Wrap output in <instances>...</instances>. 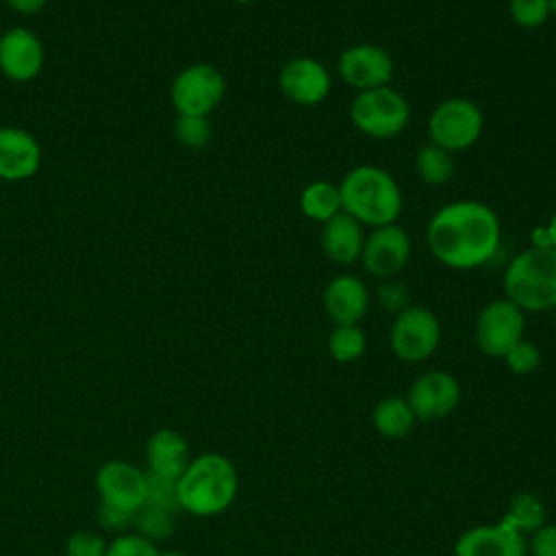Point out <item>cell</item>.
I'll return each mask as SVG.
<instances>
[{
	"mask_svg": "<svg viewBox=\"0 0 556 556\" xmlns=\"http://www.w3.org/2000/svg\"><path fill=\"white\" fill-rule=\"evenodd\" d=\"M432 256L450 269H476L486 265L502 243L497 213L478 200H456L441 206L426 226Z\"/></svg>",
	"mask_w": 556,
	"mask_h": 556,
	"instance_id": "obj_1",
	"label": "cell"
},
{
	"mask_svg": "<svg viewBox=\"0 0 556 556\" xmlns=\"http://www.w3.org/2000/svg\"><path fill=\"white\" fill-rule=\"evenodd\" d=\"M341 211L358 224L380 228L397 224L402 215V189L397 180L378 165H356L339 182Z\"/></svg>",
	"mask_w": 556,
	"mask_h": 556,
	"instance_id": "obj_2",
	"label": "cell"
},
{
	"mask_svg": "<svg viewBox=\"0 0 556 556\" xmlns=\"http://www.w3.org/2000/svg\"><path fill=\"white\" fill-rule=\"evenodd\" d=\"M239 491V473L230 458L206 452L189 460L178 478L180 510L195 517H213L230 508Z\"/></svg>",
	"mask_w": 556,
	"mask_h": 556,
	"instance_id": "obj_3",
	"label": "cell"
},
{
	"mask_svg": "<svg viewBox=\"0 0 556 556\" xmlns=\"http://www.w3.org/2000/svg\"><path fill=\"white\" fill-rule=\"evenodd\" d=\"M504 298L523 313L556 308V250L526 248L506 267Z\"/></svg>",
	"mask_w": 556,
	"mask_h": 556,
	"instance_id": "obj_4",
	"label": "cell"
},
{
	"mask_svg": "<svg viewBox=\"0 0 556 556\" xmlns=\"http://www.w3.org/2000/svg\"><path fill=\"white\" fill-rule=\"evenodd\" d=\"M410 119L408 100L391 85L358 91L350 104V122L371 139L397 137Z\"/></svg>",
	"mask_w": 556,
	"mask_h": 556,
	"instance_id": "obj_5",
	"label": "cell"
},
{
	"mask_svg": "<svg viewBox=\"0 0 556 556\" xmlns=\"http://www.w3.org/2000/svg\"><path fill=\"white\" fill-rule=\"evenodd\" d=\"M482 128L484 115L480 106L463 96H454L439 102L428 119L430 143L452 154L469 150L480 139Z\"/></svg>",
	"mask_w": 556,
	"mask_h": 556,
	"instance_id": "obj_6",
	"label": "cell"
},
{
	"mask_svg": "<svg viewBox=\"0 0 556 556\" xmlns=\"http://www.w3.org/2000/svg\"><path fill=\"white\" fill-rule=\"evenodd\" d=\"M389 343L400 361L424 363L441 343V321L430 308L408 304L395 315L389 330Z\"/></svg>",
	"mask_w": 556,
	"mask_h": 556,
	"instance_id": "obj_7",
	"label": "cell"
},
{
	"mask_svg": "<svg viewBox=\"0 0 556 556\" xmlns=\"http://www.w3.org/2000/svg\"><path fill=\"white\" fill-rule=\"evenodd\" d=\"M526 313L506 298L484 304L476 319V345L491 358H504L506 352L523 339Z\"/></svg>",
	"mask_w": 556,
	"mask_h": 556,
	"instance_id": "obj_8",
	"label": "cell"
},
{
	"mask_svg": "<svg viewBox=\"0 0 556 556\" xmlns=\"http://www.w3.org/2000/svg\"><path fill=\"white\" fill-rule=\"evenodd\" d=\"M226 93L222 72L208 63H193L185 67L172 83V102L178 115L208 117Z\"/></svg>",
	"mask_w": 556,
	"mask_h": 556,
	"instance_id": "obj_9",
	"label": "cell"
},
{
	"mask_svg": "<svg viewBox=\"0 0 556 556\" xmlns=\"http://www.w3.org/2000/svg\"><path fill=\"white\" fill-rule=\"evenodd\" d=\"M404 397L417 421H439L456 410L460 402V384L452 374L432 369L417 376Z\"/></svg>",
	"mask_w": 556,
	"mask_h": 556,
	"instance_id": "obj_10",
	"label": "cell"
},
{
	"mask_svg": "<svg viewBox=\"0 0 556 556\" xmlns=\"http://www.w3.org/2000/svg\"><path fill=\"white\" fill-rule=\"evenodd\" d=\"M337 70L345 85L354 87L356 91H367L389 85L395 65L382 46L354 43L339 54Z\"/></svg>",
	"mask_w": 556,
	"mask_h": 556,
	"instance_id": "obj_11",
	"label": "cell"
},
{
	"mask_svg": "<svg viewBox=\"0 0 556 556\" xmlns=\"http://www.w3.org/2000/svg\"><path fill=\"white\" fill-rule=\"evenodd\" d=\"M410 258V239L397 224L371 228L365 235L361 263L367 274L376 278H393L400 274Z\"/></svg>",
	"mask_w": 556,
	"mask_h": 556,
	"instance_id": "obj_12",
	"label": "cell"
},
{
	"mask_svg": "<svg viewBox=\"0 0 556 556\" xmlns=\"http://www.w3.org/2000/svg\"><path fill=\"white\" fill-rule=\"evenodd\" d=\"M96 491L102 504L135 513L146 502V471L128 460H109L96 473Z\"/></svg>",
	"mask_w": 556,
	"mask_h": 556,
	"instance_id": "obj_13",
	"label": "cell"
},
{
	"mask_svg": "<svg viewBox=\"0 0 556 556\" xmlns=\"http://www.w3.org/2000/svg\"><path fill=\"white\" fill-rule=\"evenodd\" d=\"M278 87L287 100L300 106H315L328 98L332 78L317 59L295 56L280 67Z\"/></svg>",
	"mask_w": 556,
	"mask_h": 556,
	"instance_id": "obj_14",
	"label": "cell"
},
{
	"mask_svg": "<svg viewBox=\"0 0 556 556\" xmlns=\"http://www.w3.org/2000/svg\"><path fill=\"white\" fill-rule=\"evenodd\" d=\"M454 556H528V536L504 521L476 526L456 539Z\"/></svg>",
	"mask_w": 556,
	"mask_h": 556,
	"instance_id": "obj_15",
	"label": "cell"
},
{
	"mask_svg": "<svg viewBox=\"0 0 556 556\" xmlns=\"http://www.w3.org/2000/svg\"><path fill=\"white\" fill-rule=\"evenodd\" d=\"M321 304L334 326L358 324L369 308V291L361 278L339 274L324 287Z\"/></svg>",
	"mask_w": 556,
	"mask_h": 556,
	"instance_id": "obj_16",
	"label": "cell"
},
{
	"mask_svg": "<svg viewBox=\"0 0 556 556\" xmlns=\"http://www.w3.org/2000/svg\"><path fill=\"white\" fill-rule=\"evenodd\" d=\"M43 65L41 41L24 28L7 30L0 37V70L17 83H26L39 74Z\"/></svg>",
	"mask_w": 556,
	"mask_h": 556,
	"instance_id": "obj_17",
	"label": "cell"
},
{
	"mask_svg": "<svg viewBox=\"0 0 556 556\" xmlns=\"http://www.w3.org/2000/svg\"><path fill=\"white\" fill-rule=\"evenodd\" d=\"M41 150L33 135L22 128H0V178L24 180L39 167Z\"/></svg>",
	"mask_w": 556,
	"mask_h": 556,
	"instance_id": "obj_18",
	"label": "cell"
},
{
	"mask_svg": "<svg viewBox=\"0 0 556 556\" xmlns=\"http://www.w3.org/2000/svg\"><path fill=\"white\" fill-rule=\"evenodd\" d=\"M363 243V224L343 211L321 224V250L337 265H352L361 261Z\"/></svg>",
	"mask_w": 556,
	"mask_h": 556,
	"instance_id": "obj_19",
	"label": "cell"
},
{
	"mask_svg": "<svg viewBox=\"0 0 556 556\" xmlns=\"http://www.w3.org/2000/svg\"><path fill=\"white\" fill-rule=\"evenodd\" d=\"M146 458H148V471L180 478V473L189 465V445L185 437L172 428H161L150 434L146 443Z\"/></svg>",
	"mask_w": 556,
	"mask_h": 556,
	"instance_id": "obj_20",
	"label": "cell"
},
{
	"mask_svg": "<svg viewBox=\"0 0 556 556\" xmlns=\"http://www.w3.org/2000/svg\"><path fill=\"white\" fill-rule=\"evenodd\" d=\"M371 421H374V428L384 439H404L410 434L413 426L417 424V417L408 406L406 397L387 395L374 406Z\"/></svg>",
	"mask_w": 556,
	"mask_h": 556,
	"instance_id": "obj_21",
	"label": "cell"
},
{
	"mask_svg": "<svg viewBox=\"0 0 556 556\" xmlns=\"http://www.w3.org/2000/svg\"><path fill=\"white\" fill-rule=\"evenodd\" d=\"M500 521L510 526L515 532L530 536L532 532L547 523V508L539 495L530 491H519L508 500Z\"/></svg>",
	"mask_w": 556,
	"mask_h": 556,
	"instance_id": "obj_22",
	"label": "cell"
},
{
	"mask_svg": "<svg viewBox=\"0 0 556 556\" xmlns=\"http://www.w3.org/2000/svg\"><path fill=\"white\" fill-rule=\"evenodd\" d=\"M300 211L313 222H328L337 213H341V195L339 185L330 180H313L300 193Z\"/></svg>",
	"mask_w": 556,
	"mask_h": 556,
	"instance_id": "obj_23",
	"label": "cell"
},
{
	"mask_svg": "<svg viewBox=\"0 0 556 556\" xmlns=\"http://www.w3.org/2000/svg\"><path fill=\"white\" fill-rule=\"evenodd\" d=\"M415 169L426 185L441 187L454 176V156L434 143H426L415 154Z\"/></svg>",
	"mask_w": 556,
	"mask_h": 556,
	"instance_id": "obj_24",
	"label": "cell"
},
{
	"mask_svg": "<svg viewBox=\"0 0 556 556\" xmlns=\"http://www.w3.org/2000/svg\"><path fill=\"white\" fill-rule=\"evenodd\" d=\"M367 339L358 324H339L328 334V354L337 363H352L365 354Z\"/></svg>",
	"mask_w": 556,
	"mask_h": 556,
	"instance_id": "obj_25",
	"label": "cell"
},
{
	"mask_svg": "<svg viewBox=\"0 0 556 556\" xmlns=\"http://www.w3.org/2000/svg\"><path fill=\"white\" fill-rule=\"evenodd\" d=\"M143 504L167 510L172 515L180 513L178 480L169 478V476L154 473V471H146V502Z\"/></svg>",
	"mask_w": 556,
	"mask_h": 556,
	"instance_id": "obj_26",
	"label": "cell"
},
{
	"mask_svg": "<svg viewBox=\"0 0 556 556\" xmlns=\"http://www.w3.org/2000/svg\"><path fill=\"white\" fill-rule=\"evenodd\" d=\"M132 528L137 530V534L156 543V541L167 539L174 532L176 526H174V515L172 513L143 504L132 515Z\"/></svg>",
	"mask_w": 556,
	"mask_h": 556,
	"instance_id": "obj_27",
	"label": "cell"
},
{
	"mask_svg": "<svg viewBox=\"0 0 556 556\" xmlns=\"http://www.w3.org/2000/svg\"><path fill=\"white\" fill-rule=\"evenodd\" d=\"M174 132L185 148L198 150L204 148L211 139V122L202 115H178Z\"/></svg>",
	"mask_w": 556,
	"mask_h": 556,
	"instance_id": "obj_28",
	"label": "cell"
},
{
	"mask_svg": "<svg viewBox=\"0 0 556 556\" xmlns=\"http://www.w3.org/2000/svg\"><path fill=\"white\" fill-rule=\"evenodd\" d=\"M508 13L521 28H541L552 15L547 0H510Z\"/></svg>",
	"mask_w": 556,
	"mask_h": 556,
	"instance_id": "obj_29",
	"label": "cell"
},
{
	"mask_svg": "<svg viewBox=\"0 0 556 556\" xmlns=\"http://www.w3.org/2000/svg\"><path fill=\"white\" fill-rule=\"evenodd\" d=\"M156 543L150 539L137 534V532H124L117 534L109 545L104 556H159Z\"/></svg>",
	"mask_w": 556,
	"mask_h": 556,
	"instance_id": "obj_30",
	"label": "cell"
},
{
	"mask_svg": "<svg viewBox=\"0 0 556 556\" xmlns=\"http://www.w3.org/2000/svg\"><path fill=\"white\" fill-rule=\"evenodd\" d=\"M506 363V367L517 374V376H528L532 371L539 369L541 365V352L532 341L521 339L517 345H513L506 356L502 358Z\"/></svg>",
	"mask_w": 556,
	"mask_h": 556,
	"instance_id": "obj_31",
	"label": "cell"
},
{
	"mask_svg": "<svg viewBox=\"0 0 556 556\" xmlns=\"http://www.w3.org/2000/svg\"><path fill=\"white\" fill-rule=\"evenodd\" d=\"M106 545L109 543L102 539V534L91 530H78L67 536L65 556H104Z\"/></svg>",
	"mask_w": 556,
	"mask_h": 556,
	"instance_id": "obj_32",
	"label": "cell"
},
{
	"mask_svg": "<svg viewBox=\"0 0 556 556\" xmlns=\"http://www.w3.org/2000/svg\"><path fill=\"white\" fill-rule=\"evenodd\" d=\"M376 298H378V302H380V306H382L384 311L395 313V315L408 306V291H406V287H404L402 282H397V280H384V282L378 287Z\"/></svg>",
	"mask_w": 556,
	"mask_h": 556,
	"instance_id": "obj_33",
	"label": "cell"
},
{
	"mask_svg": "<svg viewBox=\"0 0 556 556\" xmlns=\"http://www.w3.org/2000/svg\"><path fill=\"white\" fill-rule=\"evenodd\" d=\"M132 515L135 513H126V510H119V508H113L109 504H102L98 506V521L104 530L109 532H117V534H124L128 528H132Z\"/></svg>",
	"mask_w": 556,
	"mask_h": 556,
	"instance_id": "obj_34",
	"label": "cell"
},
{
	"mask_svg": "<svg viewBox=\"0 0 556 556\" xmlns=\"http://www.w3.org/2000/svg\"><path fill=\"white\" fill-rule=\"evenodd\" d=\"M530 556H556V523H545L528 539Z\"/></svg>",
	"mask_w": 556,
	"mask_h": 556,
	"instance_id": "obj_35",
	"label": "cell"
},
{
	"mask_svg": "<svg viewBox=\"0 0 556 556\" xmlns=\"http://www.w3.org/2000/svg\"><path fill=\"white\" fill-rule=\"evenodd\" d=\"M13 11L17 13H24V15H30V13H37L43 9L46 0H4Z\"/></svg>",
	"mask_w": 556,
	"mask_h": 556,
	"instance_id": "obj_36",
	"label": "cell"
},
{
	"mask_svg": "<svg viewBox=\"0 0 556 556\" xmlns=\"http://www.w3.org/2000/svg\"><path fill=\"white\" fill-rule=\"evenodd\" d=\"M532 248H552L549 245V237H547V228L545 226H536L532 230V239H530Z\"/></svg>",
	"mask_w": 556,
	"mask_h": 556,
	"instance_id": "obj_37",
	"label": "cell"
},
{
	"mask_svg": "<svg viewBox=\"0 0 556 556\" xmlns=\"http://www.w3.org/2000/svg\"><path fill=\"white\" fill-rule=\"evenodd\" d=\"M545 228H547V237H549V245L556 250V211L552 213V217H549V222L545 224Z\"/></svg>",
	"mask_w": 556,
	"mask_h": 556,
	"instance_id": "obj_38",
	"label": "cell"
},
{
	"mask_svg": "<svg viewBox=\"0 0 556 556\" xmlns=\"http://www.w3.org/2000/svg\"><path fill=\"white\" fill-rule=\"evenodd\" d=\"M159 556H185L182 552H161Z\"/></svg>",
	"mask_w": 556,
	"mask_h": 556,
	"instance_id": "obj_39",
	"label": "cell"
},
{
	"mask_svg": "<svg viewBox=\"0 0 556 556\" xmlns=\"http://www.w3.org/2000/svg\"><path fill=\"white\" fill-rule=\"evenodd\" d=\"M549 2V11H552V15H556V0H547Z\"/></svg>",
	"mask_w": 556,
	"mask_h": 556,
	"instance_id": "obj_40",
	"label": "cell"
},
{
	"mask_svg": "<svg viewBox=\"0 0 556 556\" xmlns=\"http://www.w3.org/2000/svg\"><path fill=\"white\" fill-rule=\"evenodd\" d=\"M235 2H239V4H250V2H256V0H235Z\"/></svg>",
	"mask_w": 556,
	"mask_h": 556,
	"instance_id": "obj_41",
	"label": "cell"
}]
</instances>
